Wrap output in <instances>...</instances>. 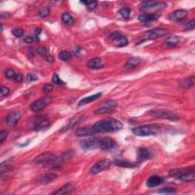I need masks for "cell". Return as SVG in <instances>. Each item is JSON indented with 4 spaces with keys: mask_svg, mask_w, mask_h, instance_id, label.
Listing matches in <instances>:
<instances>
[{
    "mask_svg": "<svg viewBox=\"0 0 195 195\" xmlns=\"http://www.w3.org/2000/svg\"><path fill=\"white\" fill-rule=\"evenodd\" d=\"M124 127V124L114 118H105L98 121L92 126L94 134L105 133L118 131Z\"/></svg>",
    "mask_w": 195,
    "mask_h": 195,
    "instance_id": "cell-1",
    "label": "cell"
},
{
    "mask_svg": "<svg viewBox=\"0 0 195 195\" xmlns=\"http://www.w3.org/2000/svg\"><path fill=\"white\" fill-rule=\"evenodd\" d=\"M170 177L180 179L184 182H193L195 179V168L194 167H185L170 170L168 172Z\"/></svg>",
    "mask_w": 195,
    "mask_h": 195,
    "instance_id": "cell-2",
    "label": "cell"
},
{
    "mask_svg": "<svg viewBox=\"0 0 195 195\" xmlns=\"http://www.w3.org/2000/svg\"><path fill=\"white\" fill-rule=\"evenodd\" d=\"M160 127L157 124H147L135 127L132 130L133 133L139 137H148V136L156 135L160 132Z\"/></svg>",
    "mask_w": 195,
    "mask_h": 195,
    "instance_id": "cell-3",
    "label": "cell"
},
{
    "mask_svg": "<svg viewBox=\"0 0 195 195\" xmlns=\"http://www.w3.org/2000/svg\"><path fill=\"white\" fill-rule=\"evenodd\" d=\"M168 33L167 30L163 28H156L153 30L149 31V32L144 33L142 36V40L139 42L138 43H142V42L146 41V40H153L157 38L163 37Z\"/></svg>",
    "mask_w": 195,
    "mask_h": 195,
    "instance_id": "cell-4",
    "label": "cell"
},
{
    "mask_svg": "<svg viewBox=\"0 0 195 195\" xmlns=\"http://www.w3.org/2000/svg\"><path fill=\"white\" fill-rule=\"evenodd\" d=\"M167 4L163 2L155 1H145L140 5V9L142 11H158L160 9H165Z\"/></svg>",
    "mask_w": 195,
    "mask_h": 195,
    "instance_id": "cell-5",
    "label": "cell"
},
{
    "mask_svg": "<svg viewBox=\"0 0 195 195\" xmlns=\"http://www.w3.org/2000/svg\"><path fill=\"white\" fill-rule=\"evenodd\" d=\"M153 118H162V119L169 120V121H178L179 119L178 116L172 112L167 111L165 110H155L149 112Z\"/></svg>",
    "mask_w": 195,
    "mask_h": 195,
    "instance_id": "cell-6",
    "label": "cell"
},
{
    "mask_svg": "<svg viewBox=\"0 0 195 195\" xmlns=\"http://www.w3.org/2000/svg\"><path fill=\"white\" fill-rule=\"evenodd\" d=\"M53 99L51 97H43L41 98L40 99L37 100V101L33 102L30 106L31 110L33 111H39L43 110V108L49 105L51 102H52Z\"/></svg>",
    "mask_w": 195,
    "mask_h": 195,
    "instance_id": "cell-7",
    "label": "cell"
},
{
    "mask_svg": "<svg viewBox=\"0 0 195 195\" xmlns=\"http://www.w3.org/2000/svg\"><path fill=\"white\" fill-rule=\"evenodd\" d=\"M51 126V122L48 119L45 118H37V120L32 122V129L34 130L39 131L47 129Z\"/></svg>",
    "mask_w": 195,
    "mask_h": 195,
    "instance_id": "cell-8",
    "label": "cell"
},
{
    "mask_svg": "<svg viewBox=\"0 0 195 195\" xmlns=\"http://www.w3.org/2000/svg\"><path fill=\"white\" fill-rule=\"evenodd\" d=\"M111 164V162L109 159L101 160V161L98 162V163H96L93 165V167L91 169V173L93 174H98V173L107 169L110 167Z\"/></svg>",
    "mask_w": 195,
    "mask_h": 195,
    "instance_id": "cell-9",
    "label": "cell"
},
{
    "mask_svg": "<svg viewBox=\"0 0 195 195\" xmlns=\"http://www.w3.org/2000/svg\"><path fill=\"white\" fill-rule=\"evenodd\" d=\"M114 141L113 139L110 137H104L102 139H99V146L98 149L101 150H110L112 148L114 147Z\"/></svg>",
    "mask_w": 195,
    "mask_h": 195,
    "instance_id": "cell-10",
    "label": "cell"
},
{
    "mask_svg": "<svg viewBox=\"0 0 195 195\" xmlns=\"http://www.w3.org/2000/svg\"><path fill=\"white\" fill-rule=\"evenodd\" d=\"M57 156L54 153H51V152H43V153L40 154L39 156H37L35 159H34V163L35 164H45L47 162L51 161L53 159H54Z\"/></svg>",
    "mask_w": 195,
    "mask_h": 195,
    "instance_id": "cell-11",
    "label": "cell"
},
{
    "mask_svg": "<svg viewBox=\"0 0 195 195\" xmlns=\"http://www.w3.org/2000/svg\"><path fill=\"white\" fill-rule=\"evenodd\" d=\"M81 147L84 150H91V149H98L99 146V140L93 139V140H88L82 142L80 143Z\"/></svg>",
    "mask_w": 195,
    "mask_h": 195,
    "instance_id": "cell-12",
    "label": "cell"
},
{
    "mask_svg": "<svg viewBox=\"0 0 195 195\" xmlns=\"http://www.w3.org/2000/svg\"><path fill=\"white\" fill-rule=\"evenodd\" d=\"M188 15V12L185 9H178L172 12L170 15V20L172 21H180L185 19Z\"/></svg>",
    "mask_w": 195,
    "mask_h": 195,
    "instance_id": "cell-13",
    "label": "cell"
},
{
    "mask_svg": "<svg viewBox=\"0 0 195 195\" xmlns=\"http://www.w3.org/2000/svg\"><path fill=\"white\" fill-rule=\"evenodd\" d=\"M152 157V152H149L148 149H145V148H140L137 150V159L138 161L143 162L146 160L149 159Z\"/></svg>",
    "mask_w": 195,
    "mask_h": 195,
    "instance_id": "cell-14",
    "label": "cell"
},
{
    "mask_svg": "<svg viewBox=\"0 0 195 195\" xmlns=\"http://www.w3.org/2000/svg\"><path fill=\"white\" fill-rule=\"evenodd\" d=\"M20 118H21L20 114L17 111H13L9 114L6 118V124L10 127H14L16 125Z\"/></svg>",
    "mask_w": 195,
    "mask_h": 195,
    "instance_id": "cell-15",
    "label": "cell"
},
{
    "mask_svg": "<svg viewBox=\"0 0 195 195\" xmlns=\"http://www.w3.org/2000/svg\"><path fill=\"white\" fill-rule=\"evenodd\" d=\"M163 178L160 176L158 175H152L149 178V179L146 182V185L148 188H156V187L159 186L161 184H163Z\"/></svg>",
    "mask_w": 195,
    "mask_h": 195,
    "instance_id": "cell-16",
    "label": "cell"
},
{
    "mask_svg": "<svg viewBox=\"0 0 195 195\" xmlns=\"http://www.w3.org/2000/svg\"><path fill=\"white\" fill-rule=\"evenodd\" d=\"M160 15L159 14H143V15H139L138 19L139 21L142 22H151V21H156L159 18Z\"/></svg>",
    "mask_w": 195,
    "mask_h": 195,
    "instance_id": "cell-17",
    "label": "cell"
},
{
    "mask_svg": "<svg viewBox=\"0 0 195 195\" xmlns=\"http://www.w3.org/2000/svg\"><path fill=\"white\" fill-rule=\"evenodd\" d=\"M57 177V175L55 173H48V174H46L39 178L37 182L41 185H47V184L51 183V182L55 180Z\"/></svg>",
    "mask_w": 195,
    "mask_h": 195,
    "instance_id": "cell-18",
    "label": "cell"
},
{
    "mask_svg": "<svg viewBox=\"0 0 195 195\" xmlns=\"http://www.w3.org/2000/svg\"><path fill=\"white\" fill-rule=\"evenodd\" d=\"M92 135H95L92 127H82V128L78 129V130L76 131V133H75V136L78 137H88V136Z\"/></svg>",
    "mask_w": 195,
    "mask_h": 195,
    "instance_id": "cell-19",
    "label": "cell"
},
{
    "mask_svg": "<svg viewBox=\"0 0 195 195\" xmlns=\"http://www.w3.org/2000/svg\"><path fill=\"white\" fill-rule=\"evenodd\" d=\"M74 191V186L72 185L71 184H67L62 187L61 188L58 189L57 191H54L51 194H56V195H65L70 194L71 192Z\"/></svg>",
    "mask_w": 195,
    "mask_h": 195,
    "instance_id": "cell-20",
    "label": "cell"
},
{
    "mask_svg": "<svg viewBox=\"0 0 195 195\" xmlns=\"http://www.w3.org/2000/svg\"><path fill=\"white\" fill-rule=\"evenodd\" d=\"M141 63V58L139 57H131L130 60H127V62L126 63L125 67L126 69L127 70H131V69H133L134 68L137 66L140 63Z\"/></svg>",
    "mask_w": 195,
    "mask_h": 195,
    "instance_id": "cell-21",
    "label": "cell"
},
{
    "mask_svg": "<svg viewBox=\"0 0 195 195\" xmlns=\"http://www.w3.org/2000/svg\"><path fill=\"white\" fill-rule=\"evenodd\" d=\"M180 37L178 36H171V37H168V38L165 40V45L167 47L169 48H172V47H175L180 42Z\"/></svg>",
    "mask_w": 195,
    "mask_h": 195,
    "instance_id": "cell-22",
    "label": "cell"
},
{
    "mask_svg": "<svg viewBox=\"0 0 195 195\" xmlns=\"http://www.w3.org/2000/svg\"><path fill=\"white\" fill-rule=\"evenodd\" d=\"M101 95L102 94H101V92H99V93H97V94L93 95V96H88V97H85V98H82V99H81L80 101H79V103H78V105L82 106V105H84V104H89V103L92 102V101H96V99L99 98L101 96Z\"/></svg>",
    "mask_w": 195,
    "mask_h": 195,
    "instance_id": "cell-23",
    "label": "cell"
},
{
    "mask_svg": "<svg viewBox=\"0 0 195 195\" xmlns=\"http://www.w3.org/2000/svg\"><path fill=\"white\" fill-rule=\"evenodd\" d=\"M194 83V77H188L181 80L179 85L182 88H189L193 86Z\"/></svg>",
    "mask_w": 195,
    "mask_h": 195,
    "instance_id": "cell-24",
    "label": "cell"
},
{
    "mask_svg": "<svg viewBox=\"0 0 195 195\" xmlns=\"http://www.w3.org/2000/svg\"><path fill=\"white\" fill-rule=\"evenodd\" d=\"M88 66L91 69H100L102 67V60L100 57H95L88 61Z\"/></svg>",
    "mask_w": 195,
    "mask_h": 195,
    "instance_id": "cell-25",
    "label": "cell"
},
{
    "mask_svg": "<svg viewBox=\"0 0 195 195\" xmlns=\"http://www.w3.org/2000/svg\"><path fill=\"white\" fill-rule=\"evenodd\" d=\"M114 45L116 47H125L128 44V40H127V37L121 35L118 38H117L116 40H114Z\"/></svg>",
    "mask_w": 195,
    "mask_h": 195,
    "instance_id": "cell-26",
    "label": "cell"
},
{
    "mask_svg": "<svg viewBox=\"0 0 195 195\" xmlns=\"http://www.w3.org/2000/svg\"><path fill=\"white\" fill-rule=\"evenodd\" d=\"M60 156H61L62 159H63L64 163H66V162L69 161L71 159L73 158V156H75V151L72 150V149H69V150H67L66 151V152H63Z\"/></svg>",
    "mask_w": 195,
    "mask_h": 195,
    "instance_id": "cell-27",
    "label": "cell"
},
{
    "mask_svg": "<svg viewBox=\"0 0 195 195\" xmlns=\"http://www.w3.org/2000/svg\"><path fill=\"white\" fill-rule=\"evenodd\" d=\"M62 21H63V23L67 25H71L73 24V18L72 17V15H70L68 12H65L62 15Z\"/></svg>",
    "mask_w": 195,
    "mask_h": 195,
    "instance_id": "cell-28",
    "label": "cell"
},
{
    "mask_svg": "<svg viewBox=\"0 0 195 195\" xmlns=\"http://www.w3.org/2000/svg\"><path fill=\"white\" fill-rule=\"evenodd\" d=\"M114 163L115 165H118V166L124 167V168H133V167H136V165H134L133 163H129V162L127 161H124V160H115Z\"/></svg>",
    "mask_w": 195,
    "mask_h": 195,
    "instance_id": "cell-29",
    "label": "cell"
},
{
    "mask_svg": "<svg viewBox=\"0 0 195 195\" xmlns=\"http://www.w3.org/2000/svg\"><path fill=\"white\" fill-rule=\"evenodd\" d=\"M77 122H78V119L76 118H74V119L71 120V121H70L69 122V124H67V125L66 126V127H63V130H60V132H61L62 133H63L66 132L67 130H70L71 128H73V127H74L75 125H76V123H77Z\"/></svg>",
    "mask_w": 195,
    "mask_h": 195,
    "instance_id": "cell-30",
    "label": "cell"
},
{
    "mask_svg": "<svg viewBox=\"0 0 195 195\" xmlns=\"http://www.w3.org/2000/svg\"><path fill=\"white\" fill-rule=\"evenodd\" d=\"M58 57L60 60H63V61H68V60H69L71 59L72 55L70 53L67 52V51H61L59 54Z\"/></svg>",
    "mask_w": 195,
    "mask_h": 195,
    "instance_id": "cell-31",
    "label": "cell"
},
{
    "mask_svg": "<svg viewBox=\"0 0 195 195\" xmlns=\"http://www.w3.org/2000/svg\"><path fill=\"white\" fill-rule=\"evenodd\" d=\"M118 101H114V100H109V101H105L103 104L102 107H107V108H111V109H114V107H118Z\"/></svg>",
    "mask_w": 195,
    "mask_h": 195,
    "instance_id": "cell-32",
    "label": "cell"
},
{
    "mask_svg": "<svg viewBox=\"0 0 195 195\" xmlns=\"http://www.w3.org/2000/svg\"><path fill=\"white\" fill-rule=\"evenodd\" d=\"M11 167V161H5L1 164V168H0V172L1 174H3V173L6 172L9 169V168Z\"/></svg>",
    "mask_w": 195,
    "mask_h": 195,
    "instance_id": "cell-33",
    "label": "cell"
},
{
    "mask_svg": "<svg viewBox=\"0 0 195 195\" xmlns=\"http://www.w3.org/2000/svg\"><path fill=\"white\" fill-rule=\"evenodd\" d=\"M52 80L53 82H54L55 85H58V86H63V85H65V82H63V81L60 79V78L59 77V76L57 73H54V74L53 75Z\"/></svg>",
    "mask_w": 195,
    "mask_h": 195,
    "instance_id": "cell-34",
    "label": "cell"
},
{
    "mask_svg": "<svg viewBox=\"0 0 195 195\" xmlns=\"http://www.w3.org/2000/svg\"><path fill=\"white\" fill-rule=\"evenodd\" d=\"M119 13L123 18H125V19H128V18H130V9L128 8H123L119 11Z\"/></svg>",
    "mask_w": 195,
    "mask_h": 195,
    "instance_id": "cell-35",
    "label": "cell"
},
{
    "mask_svg": "<svg viewBox=\"0 0 195 195\" xmlns=\"http://www.w3.org/2000/svg\"><path fill=\"white\" fill-rule=\"evenodd\" d=\"M112 112H114V109L101 107V108L97 109V110L95 111V114H110V113H112Z\"/></svg>",
    "mask_w": 195,
    "mask_h": 195,
    "instance_id": "cell-36",
    "label": "cell"
},
{
    "mask_svg": "<svg viewBox=\"0 0 195 195\" xmlns=\"http://www.w3.org/2000/svg\"><path fill=\"white\" fill-rule=\"evenodd\" d=\"M159 194H171L175 193V189L173 188H164L159 191Z\"/></svg>",
    "mask_w": 195,
    "mask_h": 195,
    "instance_id": "cell-37",
    "label": "cell"
},
{
    "mask_svg": "<svg viewBox=\"0 0 195 195\" xmlns=\"http://www.w3.org/2000/svg\"><path fill=\"white\" fill-rule=\"evenodd\" d=\"M50 15V9L49 8H43V9H41L40 10V12H39V15H40L41 18H46V17H47L48 15Z\"/></svg>",
    "mask_w": 195,
    "mask_h": 195,
    "instance_id": "cell-38",
    "label": "cell"
},
{
    "mask_svg": "<svg viewBox=\"0 0 195 195\" xmlns=\"http://www.w3.org/2000/svg\"><path fill=\"white\" fill-rule=\"evenodd\" d=\"M98 6V2L96 1H92V2H88V3L87 4L86 7L87 9H88L89 11H94L95 9L97 8Z\"/></svg>",
    "mask_w": 195,
    "mask_h": 195,
    "instance_id": "cell-39",
    "label": "cell"
},
{
    "mask_svg": "<svg viewBox=\"0 0 195 195\" xmlns=\"http://www.w3.org/2000/svg\"><path fill=\"white\" fill-rule=\"evenodd\" d=\"M12 34H13V35H15V37H20L23 35V34H24V31L21 28H15L12 31Z\"/></svg>",
    "mask_w": 195,
    "mask_h": 195,
    "instance_id": "cell-40",
    "label": "cell"
},
{
    "mask_svg": "<svg viewBox=\"0 0 195 195\" xmlns=\"http://www.w3.org/2000/svg\"><path fill=\"white\" fill-rule=\"evenodd\" d=\"M15 76H16V74H15V71H14L13 69H9L6 70V78H8V79H13V78L15 77Z\"/></svg>",
    "mask_w": 195,
    "mask_h": 195,
    "instance_id": "cell-41",
    "label": "cell"
},
{
    "mask_svg": "<svg viewBox=\"0 0 195 195\" xmlns=\"http://www.w3.org/2000/svg\"><path fill=\"white\" fill-rule=\"evenodd\" d=\"M26 80H27L28 83H30V82L37 80V76L34 73H28L27 78H26Z\"/></svg>",
    "mask_w": 195,
    "mask_h": 195,
    "instance_id": "cell-42",
    "label": "cell"
},
{
    "mask_svg": "<svg viewBox=\"0 0 195 195\" xmlns=\"http://www.w3.org/2000/svg\"><path fill=\"white\" fill-rule=\"evenodd\" d=\"M41 28H37L35 29L34 32V36H33V38L34 40H40V35L41 34Z\"/></svg>",
    "mask_w": 195,
    "mask_h": 195,
    "instance_id": "cell-43",
    "label": "cell"
},
{
    "mask_svg": "<svg viewBox=\"0 0 195 195\" xmlns=\"http://www.w3.org/2000/svg\"><path fill=\"white\" fill-rule=\"evenodd\" d=\"M9 92H10V89H9L8 87H6V86L1 87L0 93H1V96H2V97H4V96H7L9 94Z\"/></svg>",
    "mask_w": 195,
    "mask_h": 195,
    "instance_id": "cell-44",
    "label": "cell"
},
{
    "mask_svg": "<svg viewBox=\"0 0 195 195\" xmlns=\"http://www.w3.org/2000/svg\"><path fill=\"white\" fill-rule=\"evenodd\" d=\"M8 137V132L6 130L0 131V143H3V142L6 140V139Z\"/></svg>",
    "mask_w": 195,
    "mask_h": 195,
    "instance_id": "cell-45",
    "label": "cell"
},
{
    "mask_svg": "<svg viewBox=\"0 0 195 195\" xmlns=\"http://www.w3.org/2000/svg\"><path fill=\"white\" fill-rule=\"evenodd\" d=\"M36 51H37V52L41 56H46L47 53V49L44 47H38Z\"/></svg>",
    "mask_w": 195,
    "mask_h": 195,
    "instance_id": "cell-46",
    "label": "cell"
},
{
    "mask_svg": "<svg viewBox=\"0 0 195 195\" xmlns=\"http://www.w3.org/2000/svg\"><path fill=\"white\" fill-rule=\"evenodd\" d=\"M53 89H54V86L51 84H46L43 88V91L45 93L51 92L53 91Z\"/></svg>",
    "mask_w": 195,
    "mask_h": 195,
    "instance_id": "cell-47",
    "label": "cell"
},
{
    "mask_svg": "<svg viewBox=\"0 0 195 195\" xmlns=\"http://www.w3.org/2000/svg\"><path fill=\"white\" fill-rule=\"evenodd\" d=\"M195 28V21L194 19L190 21L188 24H186V28L188 30H194Z\"/></svg>",
    "mask_w": 195,
    "mask_h": 195,
    "instance_id": "cell-48",
    "label": "cell"
},
{
    "mask_svg": "<svg viewBox=\"0 0 195 195\" xmlns=\"http://www.w3.org/2000/svg\"><path fill=\"white\" fill-rule=\"evenodd\" d=\"M120 36H121V33H120L119 32H114L111 34L110 38L111 39V40H116L117 38H118Z\"/></svg>",
    "mask_w": 195,
    "mask_h": 195,
    "instance_id": "cell-49",
    "label": "cell"
},
{
    "mask_svg": "<svg viewBox=\"0 0 195 195\" xmlns=\"http://www.w3.org/2000/svg\"><path fill=\"white\" fill-rule=\"evenodd\" d=\"M24 41L27 43H31L34 41V38L33 37H31V36H27L24 38Z\"/></svg>",
    "mask_w": 195,
    "mask_h": 195,
    "instance_id": "cell-50",
    "label": "cell"
},
{
    "mask_svg": "<svg viewBox=\"0 0 195 195\" xmlns=\"http://www.w3.org/2000/svg\"><path fill=\"white\" fill-rule=\"evenodd\" d=\"M14 79H15V81L16 82H21V81H22L23 77L21 74H17Z\"/></svg>",
    "mask_w": 195,
    "mask_h": 195,
    "instance_id": "cell-51",
    "label": "cell"
},
{
    "mask_svg": "<svg viewBox=\"0 0 195 195\" xmlns=\"http://www.w3.org/2000/svg\"><path fill=\"white\" fill-rule=\"evenodd\" d=\"M80 51H81V48L79 47H76L74 50H73V53H74L76 55H79L80 54Z\"/></svg>",
    "mask_w": 195,
    "mask_h": 195,
    "instance_id": "cell-52",
    "label": "cell"
},
{
    "mask_svg": "<svg viewBox=\"0 0 195 195\" xmlns=\"http://www.w3.org/2000/svg\"><path fill=\"white\" fill-rule=\"evenodd\" d=\"M47 60L48 62H51V63H52V62L54 61V59L51 55H47Z\"/></svg>",
    "mask_w": 195,
    "mask_h": 195,
    "instance_id": "cell-53",
    "label": "cell"
},
{
    "mask_svg": "<svg viewBox=\"0 0 195 195\" xmlns=\"http://www.w3.org/2000/svg\"><path fill=\"white\" fill-rule=\"evenodd\" d=\"M28 57L30 59H32L34 57V53L33 52H29L28 53Z\"/></svg>",
    "mask_w": 195,
    "mask_h": 195,
    "instance_id": "cell-54",
    "label": "cell"
}]
</instances>
